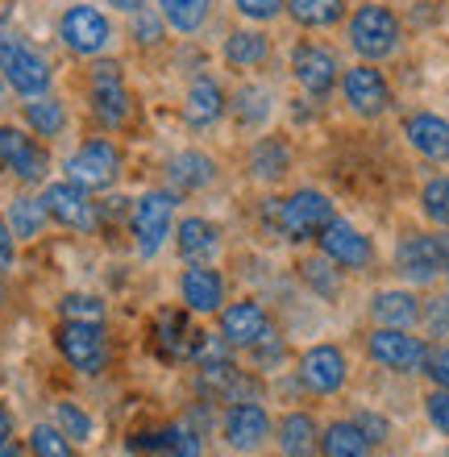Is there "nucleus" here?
<instances>
[{
  "label": "nucleus",
  "instance_id": "obj_1",
  "mask_svg": "<svg viewBox=\"0 0 449 457\" xmlns=\"http://www.w3.org/2000/svg\"><path fill=\"white\" fill-rule=\"evenodd\" d=\"M333 217H337V212H333V200H328L325 192H316V187H300V192H292L287 200H267V204H262V220H267L270 233L283 241H295V245H300V241H312Z\"/></svg>",
  "mask_w": 449,
  "mask_h": 457
},
{
  "label": "nucleus",
  "instance_id": "obj_2",
  "mask_svg": "<svg viewBox=\"0 0 449 457\" xmlns=\"http://www.w3.org/2000/svg\"><path fill=\"white\" fill-rule=\"evenodd\" d=\"M345 42L366 62L391 59L403 42V25L395 17V9H387V4H358L350 12V21H345Z\"/></svg>",
  "mask_w": 449,
  "mask_h": 457
},
{
  "label": "nucleus",
  "instance_id": "obj_3",
  "mask_svg": "<svg viewBox=\"0 0 449 457\" xmlns=\"http://www.w3.org/2000/svg\"><path fill=\"white\" fill-rule=\"evenodd\" d=\"M0 75H4V84L25 100L46 96L50 79H54L46 54L37 46H29V42L17 34H0Z\"/></svg>",
  "mask_w": 449,
  "mask_h": 457
},
{
  "label": "nucleus",
  "instance_id": "obj_4",
  "mask_svg": "<svg viewBox=\"0 0 449 457\" xmlns=\"http://www.w3.org/2000/svg\"><path fill=\"white\" fill-rule=\"evenodd\" d=\"M87 100H92V117L104 125V129H121L125 120L134 117V96H129V84H125L121 62L100 59L87 75Z\"/></svg>",
  "mask_w": 449,
  "mask_h": 457
},
{
  "label": "nucleus",
  "instance_id": "obj_5",
  "mask_svg": "<svg viewBox=\"0 0 449 457\" xmlns=\"http://www.w3.org/2000/svg\"><path fill=\"white\" fill-rule=\"evenodd\" d=\"M54 345L79 374H100L109 366V341H104L100 320H62Z\"/></svg>",
  "mask_w": 449,
  "mask_h": 457
},
{
  "label": "nucleus",
  "instance_id": "obj_6",
  "mask_svg": "<svg viewBox=\"0 0 449 457\" xmlns=\"http://www.w3.org/2000/svg\"><path fill=\"white\" fill-rule=\"evenodd\" d=\"M121 175V150L109 137H92L67 158V179L79 183L84 192H100V187H112Z\"/></svg>",
  "mask_w": 449,
  "mask_h": 457
},
{
  "label": "nucleus",
  "instance_id": "obj_7",
  "mask_svg": "<svg viewBox=\"0 0 449 457\" xmlns=\"http://www.w3.org/2000/svg\"><path fill=\"white\" fill-rule=\"evenodd\" d=\"M59 37L71 54H79V59H96L100 50H109L112 25L96 4H71V9L59 17Z\"/></svg>",
  "mask_w": 449,
  "mask_h": 457
},
{
  "label": "nucleus",
  "instance_id": "obj_8",
  "mask_svg": "<svg viewBox=\"0 0 449 457\" xmlns=\"http://www.w3.org/2000/svg\"><path fill=\"white\" fill-rule=\"evenodd\" d=\"M292 75H295V84L303 87V96L325 104L328 92H333L341 79L337 54H333L325 42H300V46L292 50Z\"/></svg>",
  "mask_w": 449,
  "mask_h": 457
},
{
  "label": "nucleus",
  "instance_id": "obj_9",
  "mask_svg": "<svg viewBox=\"0 0 449 457\" xmlns=\"http://www.w3.org/2000/svg\"><path fill=\"white\" fill-rule=\"evenodd\" d=\"M337 87H341V100L358 117H383L391 109V84L375 62H358L350 71H341Z\"/></svg>",
  "mask_w": 449,
  "mask_h": 457
},
{
  "label": "nucleus",
  "instance_id": "obj_10",
  "mask_svg": "<svg viewBox=\"0 0 449 457\" xmlns=\"http://www.w3.org/2000/svg\"><path fill=\"white\" fill-rule=\"evenodd\" d=\"M0 170L21 183H42L50 170L46 145L21 133L17 125H0Z\"/></svg>",
  "mask_w": 449,
  "mask_h": 457
},
{
  "label": "nucleus",
  "instance_id": "obj_11",
  "mask_svg": "<svg viewBox=\"0 0 449 457\" xmlns=\"http://www.w3.org/2000/svg\"><path fill=\"white\" fill-rule=\"evenodd\" d=\"M134 241L142 258H154L170 237V220H175V192H146L134 204Z\"/></svg>",
  "mask_w": 449,
  "mask_h": 457
},
{
  "label": "nucleus",
  "instance_id": "obj_12",
  "mask_svg": "<svg viewBox=\"0 0 449 457\" xmlns=\"http://www.w3.org/2000/svg\"><path fill=\"white\" fill-rule=\"evenodd\" d=\"M316 241H320V253H325L328 262L345 266V270H366V266H370V258H375L370 237H366L362 228H353V220L333 217L325 228H320V233H316Z\"/></svg>",
  "mask_w": 449,
  "mask_h": 457
},
{
  "label": "nucleus",
  "instance_id": "obj_13",
  "mask_svg": "<svg viewBox=\"0 0 449 457\" xmlns=\"http://www.w3.org/2000/svg\"><path fill=\"white\" fill-rule=\"evenodd\" d=\"M366 349H370V358H375L378 366L403 370V374L420 370V366L428 361V345L420 337H408L403 328H383L378 325L375 333H370V341H366Z\"/></svg>",
  "mask_w": 449,
  "mask_h": 457
},
{
  "label": "nucleus",
  "instance_id": "obj_14",
  "mask_svg": "<svg viewBox=\"0 0 449 457\" xmlns=\"http://www.w3.org/2000/svg\"><path fill=\"white\" fill-rule=\"evenodd\" d=\"M267 436H270V416L258 399H237V403L225 408V441H229L237 453L262 449Z\"/></svg>",
  "mask_w": 449,
  "mask_h": 457
},
{
  "label": "nucleus",
  "instance_id": "obj_15",
  "mask_svg": "<svg viewBox=\"0 0 449 457\" xmlns=\"http://www.w3.org/2000/svg\"><path fill=\"white\" fill-rule=\"evenodd\" d=\"M220 337L237 349H258L262 341L279 337V333H275V325H270V316L262 303L242 300V303H233V308H225V316H220Z\"/></svg>",
  "mask_w": 449,
  "mask_h": 457
},
{
  "label": "nucleus",
  "instance_id": "obj_16",
  "mask_svg": "<svg viewBox=\"0 0 449 457\" xmlns=\"http://www.w3.org/2000/svg\"><path fill=\"white\" fill-rule=\"evenodd\" d=\"M345 353L337 345H312L303 349L300 358V383L312 391V395H337L341 386H345Z\"/></svg>",
  "mask_w": 449,
  "mask_h": 457
},
{
  "label": "nucleus",
  "instance_id": "obj_17",
  "mask_svg": "<svg viewBox=\"0 0 449 457\" xmlns=\"http://www.w3.org/2000/svg\"><path fill=\"white\" fill-rule=\"evenodd\" d=\"M42 208H46V217H54L67 228H96V204H92L84 187L71 179L50 183L46 192H42Z\"/></svg>",
  "mask_w": 449,
  "mask_h": 457
},
{
  "label": "nucleus",
  "instance_id": "obj_18",
  "mask_svg": "<svg viewBox=\"0 0 449 457\" xmlns=\"http://www.w3.org/2000/svg\"><path fill=\"white\" fill-rule=\"evenodd\" d=\"M395 266L403 270V278H412L420 287L433 283V278L445 270L437 237H428V233H408V237L400 241V250H395Z\"/></svg>",
  "mask_w": 449,
  "mask_h": 457
},
{
  "label": "nucleus",
  "instance_id": "obj_19",
  "mask_svg": "<svg viewBox=\"0 0 449 457\" xmlns=\"http://www.w3.org/2000/svg\"><path fill=\"white\" fill-rule=\"evenodd\" d=\"M179 291H183L187 312H200V316L220 312V303H225V278H220V270H212L204 262H192L183 270Z\"/></svg>",
  "mask_w": 449,
  "mask_h": 457
},
{
  "label": "nucleus",
  "instance_id": "obj_20",
  "mask_svg": "<svg viewBox=\"0 0 449 457\" xmlns=\"http://www.w3.org/2000/svg\"><path fill=\"white\" fill-rule=\"evenodd\" d=\"M403 137L428 162H449V120L437 112H412L403 120Z\"/></svg>",
  "mask_w": 449,
  "mask_h": 457
},
{
  "label": "nucleus",
  "instance_id": "obj_21",
  "mask_svg": "<svg viewBox=\"0 0 449 457\" xmlns=\"http://www.w3.org/2000/svg\"><path fill=\"white\" fill-rule=\"evenodd\" d=\"M225 109H229V100H225L220 84L212 79V75H200V79L187 87V100H183V120H187L192 129H208V125H217Z\"/></svg>",
  "mask_w": 449,
  "mask_h": 457
},
{
  "label": "nucleus",
  "instance_id": "obj_22",
  "mask_svg": "<svg viewBox=\"0 0 449 457\" xmlns=\"http://www.w3.org/2000/svg\"><path fill=\"white\" fill-rule=\"evenodd\" d=\"M195 341H200V333L192 328L187 312H162L154 320V349L167 361L192 358V353H195Z\"/></svg>",
  "mask_w": 449,
  "mask_h": 457
},
{
  "label": "nucleus",
  "instance_id": "obj_23",
  "mask_svg": "<svg viewBox=\"0 0 449 457\" xmlns=\"http://www.w3.org/2000/svg\"><path fill=\"white\" fill-rule=\"evenodd\" d=\"M167 179L175 192H204L208 183L217 179V162L204 150H183L167 162Z\"/></svg>",
  "mask_w": 449,
  "mask_h": 457
},
{
  "label": "nucleus",
  "instance_id": "obj_24",
  "mask_svg": "<svg viewBox=\"0 0 449 457\" xmlns=\"http://www.w3.org/2000/svg\"><path fill=\"white\" fill-rule=\"evenodd\" d=\"M287 170H292V145H287V137H279V133L258 137L254 150H250V175L262 183H279Z\"/></svg>",
  "mask_w": 449,
  "mask_h": 457
},
{
  "label": "nucleus",
  "instance_id": "obj_25",
  "mask_svg": "<svg viewBox=\"0 0 449 457\" xmlns=\"http://www.w3.org/2000/svg\"><path fill=\"white\" fill-rule=\"evenodd\" d=\"M175 245H179V253L187 262H208V258L220 253V228L204 217H187L175 228Z\"/></svg>",
  "mask_w": 449,
  "mask_h": 457
},
{
  "label": "nucleus",
  "instance_id": "obj_26",
  "mask_svg": "<svg viewBox=\"0 0 449 457\" xmlns=\"http://www.w3.org/2000/svg\"><path fill=\"white\" fill-rule=\"evenodd\" d=\"M134 449L158 457H204V441L187 424H170L162 433H146V441H134Z\"/></svg>",
  "mask_w": 449,
  "mask_h": 457
},
{
  "label": "nucleus",
  "instance_id": "obj_27",
  "mask_svg": "<svg viewBox=\"0 0 449 457\" xmlns=\"http://www.w3.org/2000/svg\"><path fill=\"white\" fill-rule=\"evenodd\" d=\"M220 54H225V62H229L233 71H254V67H262L270 59V37L262 29H233L225 37Z\"/></svg>",
  "mask_w": 449,
  "mask_h": 457
},
{
  "label": "nucleus",
  "instance_id": "obj_28",
  "mask_svg": "<svg viewBox=\"0 0 449 457\" xmlns=\"http://www.w3.org/2000/svg\"><path fill=\"white\" fill-rule=\"evenodd\" d=\"M320 428L308 411H287L279 420V453L283 457H316Z\"/></svg>",
  "mask_w": 449,
  "mask_h": 457
},
{
  "label": "nucleus",
  "instance_id": "obj_29",
  "mask_svg": "<svg viewBox=\"0 0 449 457\" xmlns=\"http://www.w3.org/2000/svg\"><path fill=\"white\" fill-rule=\"evenodd\" d=\"M370 316H375L383 328H408L420 320V300L412 291H378L370 300Z\"/></svg>",
  "mask_w": 449,
  "mask_h": 457
},
{
  "label": "nucleus",
  "instance_id": "obj_30",
  "mask_svg": "<svg viewBox=\"0 0 449 457\" xmlns=\"http://www.w3.org/2000/svg\"><path fill=\"white\" fill-rule=\"evenodd\" d=\"M158 12L175 34H200L212 17V0H158Z\"/></svg>",
  "mask_w": 449,
  "mask_h": 457
},
{
  "label": "nucleus",
  "instance_id": "obj_31",
  "mask_svg": "<svg viewBox=\"0 0 449 457\" xmlns=\"http://www.w3.org/2000/svg\"><path fill=\"white\" fill-rule=\"evenodd\" d=\"M287 12L303 29H333L345 21V0H287Z\"/></svg>",
  "mask_w": 449,
  "mask_h": 457
},
{
  "label": "nucleus",
  "instance_id": "obj_32",
  "mask_svg": "<svg viewBox=\"0 0 449 457\" xmlns=\"http://www.w3.org/2000/svg\"><path fill=\"white\" fill-rule=\"evenodd\" d=\"M320 449H325V457H370L375 445L358 433L353 420H333L325 428V436H320Z\"/></svg>",
  "mask_w": 449,
  "mask_h": 457
},
{
  "label": "nucleus",
  "instance_id": "obj_33",
  "mask_svg": "<svg viewBox=\"0 0 449 457\" xmlns=\"http://www.w3.org/2000/svg\"><path fill=\"white\" fill-rule=\"evenodd\" d=\"M9 233L12 241H34L37 233H42V225H46V208H42V200H34V195H17L9 204Z\"/></svg>",
  "mask_w": 449,
  "mask_h": 457
},
{
  "label": "nucleus",
  "instance_id": "obj_34",
  "mask_svg": "<svg viewBox=\"0 0 449 457\" xmlns=\"http://www.w3.org/2000/svg\"><path fill=\"white\" fill-rule=\"evenodd\" d=\"M25 125L37 133V137H59L67 129V109H62L54 96H34L25 104Z\"/></svg>",
  "mask_w": 449,
  "mask_h": 457
},
{
  "label": "nucleus",
  "instance_id": "obj_35",
  "mask_svg": "<svg viewBox=\"0 0 449 457\" xmlns=\"http://www.w3.org/2000/svg\"><path fill=\"white\" fill-rule=\"evenodd\" d=\"M229 109H233V117H237L242 129H254V125H262V120L270 117V96L262 87H242V92L233 96Z\"/></svg>",
  "mask_w": 449,
  "mask_h": 457
},
{
  "label": "nucleus",
  "instance_id": "obj_36",
  "mask_svg": "<svg viewBox=\"0 0 449 457\" xmlns=\"http://www.w3.org/2000/svg\"><path fill=\"white\" fill-rule=\"evenodd\" d=\"M29 449H34V457H71V436L59 424H37L29 433Z\"/></svg>",
  "mask_w": 449,
  "mask_h": 457
},
{
  "label": "nucleus",
  "instance_id": "obj_37",
  "mask_svg": "<svg viewBox=\"0 0 449 457\" xmlns=\"http://www.w3.org/2000/svg\"><path fill=\"white\" fill-rule=\"evenodd\" d=\"M420 208H425V217L433 220V225L449 228V175H437V179L425 183V192H420Z\"/></svg>",
  "mask_w": 449,
  "mask_h": 457
},
{
  "label": "nucleus",
  "instance_id": "obj_38",
  "mask_svg": "<svg viewBox=\"0 0 449 457\" xmlns=\"http://www.w3.org/2000/svg\"><path fill=\"white\" fill-rule=\"evenodd\" d=\"M300 270H303V283H308V287H312L316 295L333 300V295L341 291V278L333 275V262H328V258H308V262H303Z\"/></svg>",
  "mask_w": 449,
  "mask_h": 457
},
{
  "label": "nucleus",
  "instance_id": "obj_39",
  "mask_svg": "<svg viewBox=\"0 0 449 457\" xmlns=\"http://www.w3.org/2000/svg\"><path fill=\"white\" fill-rule=\"evenodd\" d=\"M54 420H59V428L71 436V441H92V416H87L84 408L59 403V408H54Z\"/></svg>",
  "mask_w": 449,
  "mask_h": 457
},
{
  "label": "nucleus",
  "instance_id": "obj_40",
  "mask_svg": "<svg viewBox=\"0 0 449 457\" xmlns=\"http://www.w3.org/2000/svg\"><path fill=\"white\" fill-rule=\"evenodd\" d=\"M233 9L242 12L245 21H275L283 9H287V0H233Z\"/></svg>",
  "mask_w": 449,
  "mask_h": 457
},
{
  "label": "nucleus",
  "instance_id": "obj_41",
  "mask_svg": "<svg viewBox=\"0 0 449 457\" xmlns=\"http://www.w3.org/2000/svg\"><path fill=\"white\" fill-rule=\"evenodd\" d=\"M62 316L67 320H104V303L96 295H67L62 300Z\"/></svg>",
  "mask_w": 449,
  "mask_h": 457
},
{
  "label": "nucleus",
  "instance_id": "obj_42",
  "mask_svg": "<svg viewBox=\"0 0 449 457\" xmlns=\"http://www.w3.org/2000/svg\"><path fill=\"white\" fill-rule=\"evenodd\" d=\"M134 37L142 46H158V42H162V12L154 17V12L142 4V9L134 12Z\"/></svg>",
  "mask_w": 449,
  "mask_h": 457
},
{
  "label": "nucleus",
  "instance_id": "obj_43",
  "mask_svg": "<svg viewBox=\"0 0 449 457\" xmlns=\"http://www.w3.org/2000/svg\"><path fill=\"white\" fill-rule=\"evenodd\" d=\"M353 424H358V433H362L370 445H383L391 436L387 416H375V411H353Z\"/></svg>",
  "mask_w": 449,
  "mask_h": 457
},
{
  "label": "nucleus",
  "instance_id": "obj_44",
  "mask_svg": "<svg viewBox=\"0 0 449 457\" xmlns=\"http://www.w3.org/2000/svg\"><path fill=\"white\" fill-rule=\"evenodd\" d=\"M425 411H428V420H433V428L449 436V391H433L425 399Z\"/></svg>",
  "mask_w": 449,
  "mask_h": 457
},
{
  "label": "nucleus",
  "instance_id": "obj_45",
  "mask_svg": "<svg viewBox=\"0 0 449 457\" xmlns=\"http://www.w3.org/2000/svg\"><path fill=\"white\" fill-rule=\"evenodd\" d=\"M425 320H428V328H433L437 337H449V295H441V300H428Z\"/></svg>",
  "mask_w": 449,
  "mask_h": 457
},
{
  "label": "nucleus",
  "instance_id": "obj_46",
  "mask_svg": "<svg viewBox=\"0 0 449 457\" xmlns=\"http://www.w3.org/2000/svg\"><path fill=\"white\" fill-rule=\"evenodd\" d=\"M428 378L441 386V391H449V345L445 349H437V353H428Z\"/></svg>",
  "mask_w": 449,
  "mask_h": 457
},
{
  "label": "nucleus",
  "instance_id": "obj_47",
  "mask_svg": "<svg viewBox=\"0 0 449 457\" xmlns=\"http://www.w3.org/2000/svg\"><path fill=\"white\" fill-rule=\"evenodd\" d=\"M12 266V233H9V220L0 217V275Z\"/></svg>",
  "mask_w": 449,
  "mask_h": 457
},
{
  "label": "nucleus",
  "instance_id": "obj_48",
  "mask_svg": "<svg viewBox=\"0 0 449 457\" xmlns=\"http://www.w3.org/2000/svg\"><path fill=\"white\" fill-rule=\"evenodd\" d=\"M9 436H12V416H9V408L0 403V445H4Z\"/></svg>",
  "mask_w": 449,
  "mask_h": 457
},
{
  "label": "nucleus",
  "instance_id": "obj_49",
  "mask_svg": "<svg viewBox=\"0 0 449 457\" xmlns=\"http://www.w3.org/2000/svg\"><path fill=\"white\" fill-rule=\"evenodd\" d=\"M104 4H112V9H121V12H137L146 0H104Z\"/></svg>",
  "mask_w": 449,
  "mask_h": 457
},
{
  "label": "nucleus",
  "instance_id": "obj_50",
  "mask_svg": "<svg viewBox=\"0 0 449 457\" xmlns=\"http://www.w3.org/2000/svg\"><path fill=\"white\" fill-rule=\"evenodd\" d=\"M437 245H441V258H445V266H449V228H445V233H441V237H437Z\"/></svg>",
  "mask_w": 449,
  "mask_h": 457
},
{
  "label": "nucleus",
  "instance_id": "obj_51",
  "mask_svg": "<svg viewBox=\"0 0 449 457\" xmlns=\"http://www.w3.org/2000/svg\"><path fill=\"white\" fill-rule=\"evenodd\" d=\"M0 457H25V453L17 445H9V441H4V445H0Z\"/></svg>",
  "mask_w": 449,
  "mask_h": 457
},
{
  "label": "nucleus",
  "instance_id": "obj_52",
  "mask_svg": "<svg viewBox=\"0 0 449 457\" xmlns=\"http://www.w3.org/2000/svg\"><path fill=\"white\" fill-rule=\"evenodd\" d=\"M4 87H9V84H4V75H0V100H4Z\"/></svg>",
  "mask_w": 449,
  "mask_h": 457
},
{
  "label": "nucleus",
  "instance_id": "obj_53",
  "mask_svg": "<svg viewBox=\"0 0 449 457\" xmlns=\"http://www.w3.org/2000/svg\"><path fill=\"white\" fill-rule=\"evenodd\" d=\"M445 275H449V266H445Z\"/></svg>",
  "mask_w": 449,
  "mask_h": 457
}]
</instances>
